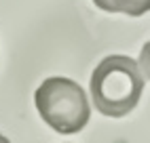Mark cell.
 I'll return each mask as SVG.
<instances>
[{
    "label": "cell",
    "mask_w": 150,
    "mask_h": 143,
    "mask_svg": "<svg viewBox=\"0 0 150 143\" xmlns=\"http://www.w3.org/2000/svg\"><path fill=\"white\" fill-rule=\"evenodd\" d=\"M139 69H142V74H144V78H148L150 80V40L142 46V50H139Z\"/></svg>",
    "instance_id": "obj_4"
},
{
    "label": "cell",
    "mask_w": 150,
    "mask_h": 143,
    "mask_svg": "<svg viewBox=\"0 0 150 143\" xmlns=\"http://www.w3.org/2000/svg\"><path fill=\"white\" fill-rule=\"evenodd\" d=\"M34 103L40 118L62 135L83 130L91 118V107L85 90L74 80L64 76L47 78L36 88Z\"/></svg>",
    "instance_id": "obj_2"
},
{
    "label": "cell",
    "mask_w": 150,
    "mask_h": 143,
    "mask_svg": "<svg viewBox=\"0 0 150 143\" xmlns=\"http://www.w3.org/2000/svg\"><path fill=\"white\" fill-rule=\"evenodd\" d=\"M0 143H11V141H8V139H6L4 135H0Z\"/></svg>",
    "instance_id": "obj_5"
},
{
    "label": "cell",
    "mask_w": 150,
    "mask_h": 143,
    "mask_svg": "<svg viewBox=\"0 0 150 143\" xmlns=\"http://www.w3.org/2000/svg\"><path fill=\"white\" fill-rule=\"evenodd\" d=\"M93 105L110 118L127 116L144 93V74L131 57L108 55L97 63L89 82Z\"/></svg>",
    "instance_id": "obj_1"
},
{
    "label": "cell",
    "mask_w": 150,
    "mask_h": 143,
    "mask_svg": "<svg viewBox=\"0 0 150 143\" xmlns=\"http://www.w3.org/2000/svg\"><path fill=\"white\" fill-rule=\"evenodd\" d=\"M93 4L106 13H125L131 17L150 11V0H93Z\"/></svg>",
    "instance_id": "obj_3"
}]
</instances>
